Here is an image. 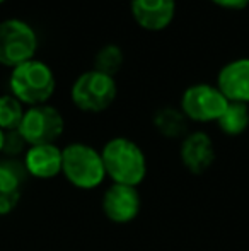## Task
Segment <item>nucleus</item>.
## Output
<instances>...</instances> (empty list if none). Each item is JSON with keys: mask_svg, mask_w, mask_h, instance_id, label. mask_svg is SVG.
Returning <instances> with one entry per match:
<instances>
[{"mask_svg": "<svg viewBox=\"0 0 249 251\" xmlns=\"http://www.w3.org/2000/svg\"><path fill=\"white\" fill-rule=\"evenodd\" d=\"M3 2H5V0H0V3H3Z\"/></svg>", "mask_w": 249, "mask_h": 251, "instance_id": "nucleus-21", "label": "nucleus"}, {"mask_svg": "<svg viewBox=\"0 0 249 251\" xmlns=\"http://www.w3.org/2000/svg\"><path fill=\"white\" fill-rule=\"evenodd\" d=\"M21 135L27 142V146H43L55 144V140L65 130V120L57 108L46 104L29 106L24 111L23 122L19 128Z\"/></svg>", "mask_w": 249, "mask_h": 251, "instance_id": "nucleus-6", "label": "nucleus"}, {"mask_svg": "<svg viewBox=\"0 0 249 251\" xmlns=\"http://www.w3.org/2000/svg\"><path fill=\"white\" fill-rule=\"evenodd\" d=\"M3 140H5V132L0 128V152H2V149H3Z\"/></svg>", "mask_w": 249, "mask_h": 251, "instance_id": "nucleus-20", "label": "nucleus"}, {"mask_svg": "<svg viewBox=\"0 0 249 251\" xmlns=\"http://www.w3.org/2000/svg\"><path fill=\"white\" fill-rule=\"evenodd\" d=\"M103 212L111 222L126 224L132 222L140 212V195L135 186L113 183L103 197Z\"/></svg>", "mask_w": 249, "mask_h": 251, "instance_id": "nucleus-8", "label": "nucleus"}, {"mask_svg": "<svg viewBox=\"0 0 249 251\" xmlns=\"http://www.w3.org/2000/svg\"><path fill=\"white\" fill-rule=\"evenodd\" d=\"M24 168L34 178H55L62 173V149L55 144L31 146L24 155Z\"/></svg>", "mask_w": 249, "mask_h": 251, "instance_id": "nucleus-13", "label": "nucleus"}, {"mask_svg": "<svg viewBox=\"0 0 249 251\" xmlns=\"http://www.w3.org/2000/svg\"><path fill=\"white\" fill-rule=\"evenodd\" d=\"M62 173L73 186L92 190L106 178L101 152L87 144H70L62 151Z\"/></svg>", "mask_w": 249, "mask_h": 251, "instance_id": "nucleus-3", "label": "nucleus"}, {"mask_svg": "<svg viewBox=\"0 0 249 251\" xmlns=\"http://www.w3.org/2000/svg\"><path fill=\"white\" fill-rule=\"evenodd\" d=\"M154 125L160 135L167 139H181V137L184 139L188 135V118L181 109H176L173 106H166L156 111Z\"/></svg>", "mask_w": 249, "mask_h": 251, "instance_id": "nucleus-14", "label": "nucleus"}, {"mask_svg": "<svg viewBox=\"0 0 249 251\" xmlns=\"http://www.w3.org/2000/svg\"><path fill=\"white\" fill-rule=\"evenodd\" d=\"M106 176L114 183L126 186H138L147 175V159L143 151L133 140L116 137L106 142L101 151Z\"/></svg>", "mask_w": 249, "mask_h": 251, "instance_id": "nucleus-1", "label": "nucleus"}, {"mask_svg": "<svg viewBox=\"0 0 249 251\" xmlns=\"http://www.w3.org/2000/svg\"><path fill=\"white\" fill-rule=\"evenodd\" d=\"M133 21L145 31H162L176 16V0H130Z\"/></svg>", "mask_w": 249, "mask_h": 251, "instance_id": "nucleus-9", "label": "nucleus"}, {"mask_svg": "<svg viewBox=\"0 0 249 251\" xmlns=\"http://www.w3.org/2000/svg\"><path fill=\"white\" fill-rule=\"evenodd\" d=\"M227 98L212 84H193L181 96V111L196 123L217 122L226 111Z\"/></svg>", "mask_w": 249, "mask_h": 251, "instance_id": "nucleus-7", "label": "nucleus"}, {"mask_svg": "<svg viewBox=\"0 0 249 251\" xmlns=\"http://www.w3.org/2000/svg\"><path fill=\"white\" fill-rule=\"evenodd\" d=\"M125 62V55L118 45H104L99 51L96 53V58H94V69L99 70L103 74L114 77V74L121 69Z\"/></svg>", "mask_w": 249, "mask_h": 251, "instance_id": "nucleus-17", "label": "nucleus"}, {"mask_svg": "<svg viewBox=\"0 0 249 251\" xmlns=\"http://www.w3.org/2000/svg\"><path fill=\"white\" fill-rule=\"evenodd\" d=\"M9 87L10 94L23 104H46L55 93L57 79L48 63L33 58L14 67L10 72Z\"/></svg>", "mask_w": 249, "mask_h": 251, "instance_id": "nucleus-2", "label": "nucleus"}, {"mask_svg": "<svg viewBox=\"0 0 249 251\" xmlns=\"http://www.w3.org/2000/svg\"><path fill=\"white\" fill-rule=\"evenodd\" d=\"M38 50V34L29 23L10 17L0 23V65L9 69L33 60Z\"/></svg>", "mask_w": 249, "mask_h": 251, "instance_id": "nucleus-5", "label": "nucleus"}, {"mask_svg": "<svg viewBox=\"0 0 249 251\" xmlns=\"http://www.w3.org/2000/svg\"><path fill=\"white\" fill-rule=\"evenodd\" d=\"M217 125L226 135L236 137L244 133L249 126V106L244 104V102L229 101L226 111L217 120Z\"/></svg>", "mask_w": 249, "mask_h": 251, "instance_id": "nucleus-15", "label": "nucleus"}, {"mask_svg": "<svg viewBox=\"0 0 249 251\" xmlns=\"http://www.w3.org/2000/svg\"><path fill=\"white\" fill-rule=\"evenodd\" d=\"M26 109L23 108V102L12 94H2L0 96V128L3 132L17 130L23 122V116Z\"/></svg>", "mask_w": 249, "mask_h": 251, "instance_id": "nucleus-16", "label": "nucleus"}, {"mask_svg": "<svg viewBox=\"0 0 249 251\" xmlns=\"http://www.w3.org/2000/svg\"><path fill=\"white\" fill-rule=\"evenodd\" d=\"M215 5L229 10H241L249 5V0H212Z\"/></svg>", "mask_w": 249, "mask_h": 251, "instance_id": "nucleus-19", "label": "nucleus"}, {"mask_svg": "<svg viewBox=\"0 0 249 251\" xmlns=\"http://www.w3.org/2000/svg\"><path fill=\"white\" fill-rule=\"evenodd\" d=\"M26 175L24 162L16 159L0 162V215L10 214L17 207L23 197Z\"/></svg>", "mask_w": 249, "mask_h": 251, "instance_id": "nucleus-12", "label": "nucleus"}, {"mask_svg": "<svg viewBox=\"0 0 249 251\" xmlns=\"http://www.w3.org/2000/svg\"><path fill=\"white\" fill-rule=\"evenodd\" d=\"M26 146H27V142L24 140V137L21 135L19 130H10V132H5V140H3L2 152L9 155V157H16L21 152H24V147Z\"/></svg>", "mask_w": 249, "mask_h": 251, "instance_id": "nucleus-18", "label": "nucleus"}, {"mask_svg": "<svg viewBox=\"0 0 249 251\" xmlns=\"http://www.w3.org/2000/svg\"><path fill=\"white\" fill-rule=\"evenodd\" d=\"M217 87L230 102L249 104V58H236L219 70Z\"/></svg>", "mask_w": 249, "mask_h": 251, "instance_id": "nucleus-10", "label": "nucleus"}, {"mask_svg": "<svg viewBox=\"0 0 249 251\" xmlns=\"http://www.w3.org/2000/svg\"><path fill=\"white\" fill-rule=\"evenodd\" d=\"M118 86L114 77L96 69L86 70L72 84V102L86 113H101L108 109L116 100Z\"/></svg>", "mask_w": 249, "mask_h": 251, "instance_id": "nucleus-4", "label": "nucleus"}, {"mask_svg": "<svg viewBox=\"0 0 249 251\" xmlns=\"http://www.w3.org/2000/svg\"><path fill=\"white\" fill-rule=\"evenodd\" d=\"M181 161L193 175H203L215 162V147L205 132H191L181 142Z\"/></svg>", "mask_w": 249, "mask_h": 251, "instance_id": "nucleus-11", "label": "nucleus"}]
</instances>
